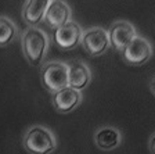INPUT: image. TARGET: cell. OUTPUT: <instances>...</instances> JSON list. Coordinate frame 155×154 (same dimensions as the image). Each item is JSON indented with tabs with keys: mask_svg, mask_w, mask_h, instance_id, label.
Listing matches in <instances>:
<instances>
[{
	"mask_svg": "<svg viewBox=\"0 0 155 154\" xmlns=\"http://www.w3.org/2000/svg\"><path fill=\"white\" fill-rule=\"evenodd\" d=\"M42 85L48 93H57L68 86V64L64 61H48L40 68Z\"/></svg>",
	"mask_w": 155,
	"mask_h": 154,
	"instance_id": "3",
	"label": "cell"
},
{
	"mask_svg": "<svg viewBox=\"0 0 155 154\" xmlns=\"http://www.w3.org/2000/svg\"><path fill=\"white\" fill-rule=\"evenodd\" d=\"M91 82V71L82 60H72L68 63V86L82 92Z\"/></svg>",
	"mask_w": 155,
	"mask_h": 154,
	"instance_id": "9",
	"label": "cell"
},
{
	"mask_svg": "<svg viewBox=\"0 0 155 154\" xmlns=\"http://www.w3.org/2000/svg\"><path fill=\"white\" fill-rule=\"evenodd\" d=\"M18 36V26L11 18L0 15V47L11 45Z\"/></svg>",
	"mask_w": 155,
	"mask_h": 154,
	"instance_id": "13",
	"label": "cell"
},
{
	"mask_svg": "<svg viewBox=\"0 0 155 154\" xmlns=\"http://www.w3.org/2000/svg\"><path fill=\"white\" fill-rule=\"evenodd\" d=\"M82 36H83V29L75 21H69L61 28H58L53 33L54 43L58 49L61 50H74L75 47L81 45Z\"/></svg>",
	"mask_w": 155,
	"mask_h": 154,
	"instance_id": "7",
	"label": "cell"
},
{
	"mask_svg": "<svg viewBox=\"0 0 155 154\" xmlns=\"http://www.w3.org/2000/svg\"><path fill=\"white\" fill-rule=\"evenodd\" d=\"M107 31H108V36H110L111 47L119 53H122L126 46L137 36V31H136L134 25L129 21H125V19H119V21L112 22Z\"/></svg>",
	"mask_w": 155,
	"mask_h": 154,
	"instance_id": "6",
	"label": "cell"
},
{
	"mask_svg": "<svg viewBox=\"0 0 155 154\" xmlns=\"http://www.w3.org/2000/svg\"><path fill=\"white\" fill-rule=\"evenodd\" d=\"M120 54H122V58L126 64L140 67V65H144L145 63H148L151 60L152 54H154V49L147 39L137 35L126 46L125 50Z\"/></svg>",
	"mask_w": 155,
	"mask_h": 154,
	"instance_id": "5",
	"label": "cell"
},
{
	"mask_svg": "<svg viewBox=\"0 0 155 154\" xmlns=\"http://www.w3.org/2000/svg\"><path fill=\"white\" fill-rule=\"evenodd\" d=\"M81 45L84 49V51L91 57L105 54L111 49L108 31L101 26H91V28L83 29Z\"/></svg>",
	"mask_w": 155,
	"mask_h": 154,
	"instance_id": "4",
	"label": "cell"
},
{
	"mask_svg": "<svg viewBox=\"0 0 155 154\" xmlns=\"http://www.w3.org/2000/svg\"><path fill=\"white\" fill-rule=\"evenodd\" d=\"M51 0H25L22 4V19L28 26H38L45 19Z\"/></svg>",
	"mask_w": 155,
	"mask_h": 154,
	"instance_id": "12",
	"label": "cell"
},
{
	"mask_svg": "<svg viewBox=\"0 0 155 154\" xmlns=\"http://www.w3.org/2000/svg\"><path fill=\"white\" fill-rule=\"evenodd\" d=\"M148 149H150V153L155 154V132L150 136V139H148Z\"/></svg>",
	"mask_w": 155,
	"mask_h": 154,
	"instance_id": "14",
	"label": "cell"
},
{
	"mask_svg": "<svg viewBox=\"0 0 155 154\" xmlns=\"http://www.w3.org/2000/svg\"><path fill=\"white\" fill-rule=\"evenodd\" d=\"M48 47H50V38L39 26H28V29L22 33L21 50L25 60L33 67L43 64Z\"/></svg>",
	"mask_w": 155,
	"mask_h": 154,
	"instance_id": "1",
	"label": "cell"
},
{
	"mask_svg": "<svg viewBox=\"0 0 155 154\" xmlns=\"http://www.w3.org/2000/svg\"><path fill=\"white\" fill-rule=\"evenodd\" d=\"M150 90H151V93L155 96V78H152L151 82H150Z\"/></svg>",
	"mask_w": 155,
	"mask_h": 154,
	"instance_id": "15",
	"label": "cell"
},
{
	"mask_svg": "<svg viewBox=\"0 0 155 154\" xmlns=\"http://www.w3.org/2000/svg\"><path fill=\"white\" fill-rule=\"evenodd\" d=\"M22 147L29 154H51L57 149V138L43 125H32L22 136Z\"/></svg>",
	"mask_w": 155,
	"mask_h": 154,
	"instance_id": "2",
	"label": "cell"
},
{
	"mask_svg": "<svg viewBox=\"0 0 155 154\" xmlns=\"http://www.w3.org/2000/svg\"><path fill=\"white\" fill-rule=\"evenodd\" d=\"M72 18V10L64 0H51L47 11L45 14V24L51 29H58Z\"/></svg>",
	"mask_w": 155,
	"mask_h": 154,
	"instance_id": "8",
	"label": "cell"
},
{
	"mask_svg": "<svg viewBox=\"0 0 155 154\" xmlns=\"http://www.w3.org/2000/svg\"><path fill=\"white\" fill-rule=\"evenodd\" d=\"M82 100H83L82 92L67 86L53 94V106L60 114H69L81 106Z\"/></svg>",
	"mask_w": 155,
	"mask_h": 154,
	"instance_id": "10",
	"label": "cell"
},
{
	"mask_svg": "<svg viewBox=\"0 0 155 154\" xmlns=\"http://www.w3.org/2000/svg\"><path fill=\"white\" fill-rule=\"evenodd\" d=\"M94 145L103 151H111L122 145V132L115 126H101L94 132Z\"/></svg>",
	"mask_w": 155,
	"mask_h": 154,
	"instance_id": "11",
	"label": "cell"
}]
</instances>
